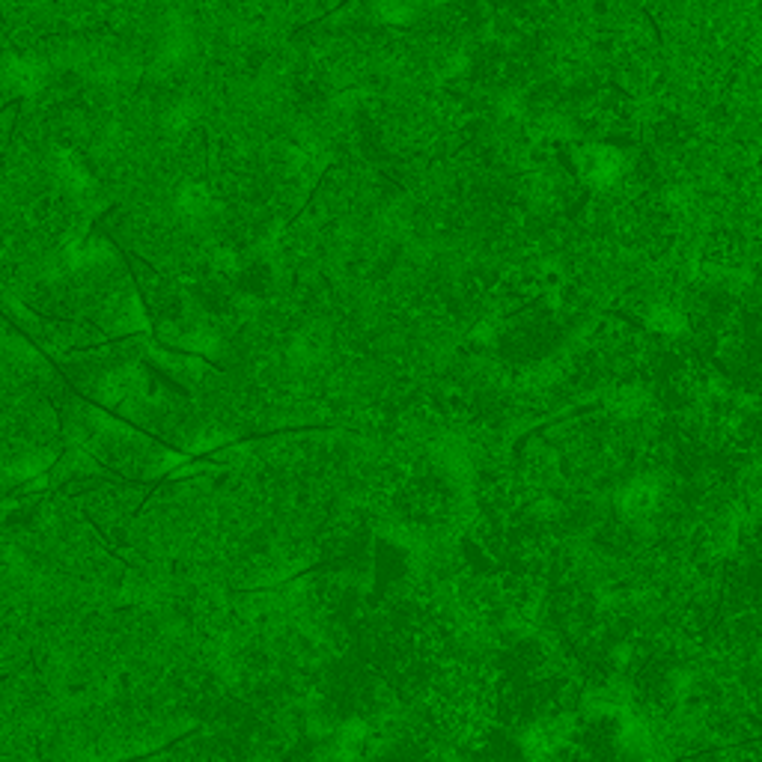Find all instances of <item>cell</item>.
I'll return each instance as SVG.
<instances>
[{
    "instance_id": "obj_1",
    "label": "cell",
    "mask_w": 762,
    "mask_h": 762,
    "mask_svg": "<svg viewBox=\"0 0 762 762\" xmlns=\"http://www.w3.org/2000/svg\"><path fill=\"white\" fill-rule=\"evenodd\" d=\"M578 170L593 188H611L623 170H626V155L617 146L608 143H593L578 149Z\"/></svg>"
},
{
    "instance_id": "obj_2",
    "label": "cell",
    "mask_w": 762,
    "mask_h": 762,
    "mask_svg": "<svg viewBox=\"0 0 762 762\" xmlns=\"http://www.w3.org/2000/svg\"><path fill=\"white\" fill-rule=\"evenodd\" d=\"M48 69L30 54H9L3 63V87L9 96H36L45 87Z\"/></svg>"
},
{
    "instance_id": "obj_3",
    "label": "cell",
    "mask_w": 762,
    "mask_h": 762,
    "mask_svg": "<svg viewBox=\"0 0 762 762\" xmlns=\"http://www.w3.org/2000/svg\"><path fill=\"white\" fill-rule=\"evenodd\" d=\"M54 170H57V179H60V185L66 188V191H72V194H93V185H96V179H93V173L87 170V164L78 158V152H72V149H57V155H54Z\"/></svg>"
},
{
    "instance_id": "obj_4",
    "label": "cell",
    "mask_w": 762,
    "mask_h": 762,
    "mask_svg": "<svg viewBox=\"0 0 762 762\" xmlns=\"http://www.w3.org/2000/svg\"><path fill=\"white\" fill-rule=\"evenodd\" d=\"M658 504V486L652 483V480H643V477H637L632 480L623 492H620V509L626 512V515H646V512H652Z\"/></svg>"
},
{
    "instance_id": "obj_5",
    "label": "cell",
    "mask_w": 762,
    "mask_h": 762,
    "mask_svg": "<svg viewBox=\"0 0 762 762\" xmlns=\"http://www.w3.org/2000/svg\"><path fill=\"white\" fill-rule=\"evenodd\" d=\"M373 15L381 24L402 27L417 18V3L414 0H373Z\"/></svg>"
},
{
    "instance_id": "obj_6",
    "label": "cell",
    "mask_w": 762,
    "mask_h": 762,
    "mask_svg": "<svg viewBox=\"0 0 762 762\" xmlns=\"http://www.w3.org/2000/svg\"><path fill=\"white\" fill-rule=\"evenodd\" d=\"M176 206L182 215H191V218H203L209 209H212V194L197 185V182H185L179 188V197H176Z\"/></svg>"
},
{
    "instance_id": "obj_7",
    "label": "cell",
    "mask_w": 762,
    "mask_h": 762,
    "mask_svg": "<svg viewBox=\"0 0 762 762\" xmlns=\"http://www.w3.org/2000/svg\"><path fill=\"white\" fill-rule=\"evenodd\" d=\"M194 120H197V105L191 102V99H179V102H173L167 111H164V131L167 134H185L188 128L194 126Z\"/></svg>"
},
{
    "instance_id": "obj_8",
    "label": "cell",
    "mask_w": 762,
    "mask_h": 762,
    "mask_svg": "<svg viewBox=\"0 0 762 762\" xmlns=\"http://www.w3.org/2000/svg\"><path fill=\"white\" fill-rule=\"evenodd\" d=\"M611 408H614L617 414H623V417H637V414L646 408V393H643V387H637V384L620 387V390L611 396Z\"/></svg>"
},
{
    "instance_id": "obj_9",
    "label": "cell",
    "mask_w": 762,
    "mask_h": 762,
    "mask_svg": "<svg viewBox=\"0 0 762 762\" xmlns=\"http://www.w3.org/2000/svg\"><path fill=\"white\" fill-rule=\"evenodd\" d=\"M646 325H649L652 331H658V334H682V331L688 328L685 316H682L676 307H652Z\"/></svg>"
},
{
    "instance_id": "obj_10",
    "label": "cell",
    "mask_w": 762,
    "mask_h": 762,
    "mask_svg": "<svg viewBox=\"0 0 762 762\" xmlns=\"http://www.w3.org/2000/svg\"><path fill=\"white\" fill-rule=\"evenodd\" d=\"M536 3H548V0H536Z\"/></svg>"
}]
</instances>
